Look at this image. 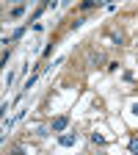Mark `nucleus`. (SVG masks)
<instances>
[{"instance_id": "7ed1b4c3", "label": "nucleus", "mask_w": 138, "mask_h": 155, "mask_svg": "<svg viewBox=\"0 0 138 155\" xmlns=\"http://www.w3.org/2000/svg\"><path fill=\"white\" fill-rule=\"evenodd\" d=\"M22 14H25V6H17V8L11 11V17H14V19H17V17H22Z\"/></svg>"}, {"instance_id": "f03ea898", "label": "nucleus", "mask_w": 138, "mask_h": 155, "mask_svg": "<svg viewBox=\"0 0 138 155\" xmlns=\"http://www.w3.org/2000/svg\"><path fill=\"white\" fill-rule=\"evenodd\" d=\"M75 141H77V136H58V144H61V147H75Z\"/></svg>"}, {"instance_id": "20e7f679", "label": "nucleus", "mask_w": 138, "mask_h": 155, "mask_svg": "<svg viewBox=\"0 0 138 155\" xmlns=\"http://www.w3.org/2000/svg\"><path fill=\"white\" fill-rule=\"evenodd\" d=\"M130 152H138V139H130Z\"/></svg>"}, {"instance_id": "39448f33", "label": "nucleus", "mask_w": 138, "mask_h": 155, "mask_svg": "<svg viewBox=\"0 0 138 155\" xmlns=\"http://www.w3.org/2000/svg\"><path fill=\"white\" fill-rule=\"evenodd\" d=\"M8 3H17V6H22V0H8Z\"/></svg>"}, {"instance_id": "f257e3e1", "label": "nucleus", "mask_w": 138, "mask_h": 155, "mask_svg": "<svg viewBox=\"0 0 138 155\" xmlns=\"http://www.w3.org/2000/svg\"><path fill=\"white\" fill-rule=\"evenodd\" d=\"M66 125H69V116H66V114L55 116V119H53V133H64V130H66Z\"/></svg>"}, {"instance_id": "423d86ee", "label": "nucleus", "mask_w": 138, "mask_h": 155, "mask_svg": "<svg viewBox=\"0 0 138 155\" xmlns=\"http://www.w3.org/2000/svg\"><path fill=\"white\" fill-rule=\"evenodd\" d=\"M97 3H100V6H105V3H111V0H97Z\"/></svg>"}]
</instances>
